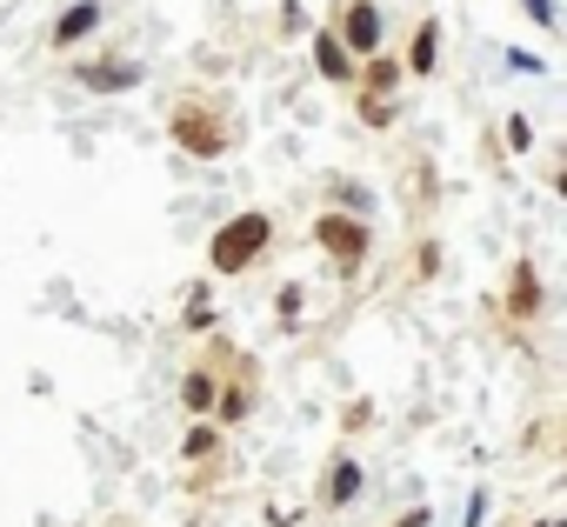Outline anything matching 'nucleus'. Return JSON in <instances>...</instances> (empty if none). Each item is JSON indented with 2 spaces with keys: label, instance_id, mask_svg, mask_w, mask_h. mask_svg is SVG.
Here are the masks:
<instances>
[{
  "label": "nucleus",
  "instance_id": "nucleus-1",
  "mask_svg": "<svg viewBox=\"0 0 567 527\" xmlns=\"http://www.w3.org/2000/svg\"><path fill=\"white\" fill-rule=\"evenodd\" d=\"M260 247H267V214H234L220 234H214V275H240L247 260H260Z\"/></svg>",
  "mask_w": 567,
  "mask_h": 527
},
{
  "label": "nucleus",
  "instance_id": "nucleus-2",
  "mask_svg": "<svg viewBox=\"0 0 567 527\" xmlns=\"http://www.w3.org/2000/svg\"><path fill=\"white\" fill-rule=\"evenodd\" d=\"M174 141H181L187 154H200V161L227 154V127H220V114H214V107H200V101L174 107Z\"/></svg>",
  "mask_w": 567,
  "mask_h": 527
},
{
  "label": "nucleus",
  "instance_id": "nucleus-3",
  "mask_svg": "<svg viewBox=\"0 0 567 527\" xmlns=\"http://www.w3.org/2000/svg\"><path fill=\"white\" fill-rule=\"evenodd\" d=\"M315 240L341 260V275H354V268H361V254H368V227H361V220H348V214H328V220L315 227Z\"/></svg>",
  "mask_w": 567,
  "mask_h": 527
},
{
  "label": "nucleus",
  "instance_id": "nucleus-4",
  "mask_svg": "<svg viewBox=\"0 0 567 527\" xmlns=\"http://www.w3.org/2000/svg\"><path fill=\"white\" fill-rule=\"evenodd\" d=\"M341 34L354 41V54H374V48H381V14L368 8V0H354V8H348V28H341ZM348 41H341V48H348Z\"/></svg>",
  "mask_w": 567,
  "mask_h": 527
},
{
  "label": "nucleus",
  "instance_id": "nucleus-5",
  "mask_svg": "<svg viewBox=\"0 0 567 527\" xmlns=\"http://www.w3.org/2000/svg\"><path fill=\"white\" fill-rule=\"evenodd\" d=\"M507 308L527 321V314H540V281H534V268L527 260H514V281H507Z\"/></svg>",
  "mask_w": 567,
  "mask_h": 527
},
{
  "label": "nucleus",
  "instance_id": "nucleus-6",
  "mask_svg": "<svg viewBox=\"0 0 567 527\" xmlns=\"http://www.w3.org/2000/svg\"><path fill=\"white\" fill-rule=\"evenodd\" d=\"M94 28H101V8H94V0H81V8H68V14L54 21V41H61V48H74V41H81V34H94Z\"/></svg>",
  "mask_w": 567,
  "mask_h": 527
},
{
  "label": "nucleus",
  "instance_id": "nucleus-7",
  "mask_svg": "<svg viewBox=\"0 0 567 527\" xmlns=\"http://www.w3.org/2000/svg\"><path fill=\"white\" fill-rule=\"evenodd\" d=\"M315 68H321L328 81H348V74H354V61H348V48H341L334 34H321V41H315Z\"/></svg>",
  "mask_w": 567,
  "mask_h": 527
},
{
  "label": "nucleus",
  "instance_id": "nucleus-8",
  "mask_svg": "<svg viewBox=\"0 0 567 527\" xmlns=\"http://www.w3.org/2000/svg\"><path fill=\"white\" fill-rule=\"evenodd\" d=\"M141 81V68H127V61H101V68H87V87H134Z\"/></svg>",
  "mask_w": 567,
  "mask_h": 527
},
{
  "label": "nucleus",
  "instance_id": "nucleus-9",
  "mask_svg": "<svg viewBox=\"0 0 567 527\" xmlns=\"http://www.w3.org/2000/svg\"><path fill=\"white\" fill-rule=\"evenodd\" d=\"M434 41H441V28L427 21V28L414 34V54H408V68H414V74H427V68H434Z\"/></svg>",
  "mask_w": 567,
  "mask_h": 527
},
{
  "label": "nucleus",
  "instance_id": "nucleus-10",
  "mask_svg": "<svg viewBox=\"0 0 567 527\" xmlns=\"http://www.w3.org/2000/svg\"><path fill=\"white\" fill-rule=\"evenodd\" d=\"M181 401H187V414H207V407H214V381H207V374H187Z\"/></svg>",
  "mask_w": 567,
  "mask_h": 527
},
{
  "label": "nucleus",
  "instance_id": "nucleus-11",
  "mask_svg": "<svg viewBox=\"0 0 567 527\" xmlns=\"http://www.w3.org/2000/svg\"><path fill=\"white\" fill-rule=\"evenodd\" d=\"M354 487H361V467H354V461H341V467H334V480H328V500L341 507V500H354Z\"/></svg>",
  "mask_w": 567,
  "mask_h": 527
},
{
  "label": "nucleus",
  "instance_id": "nucleus-12",
  "mask_svg": "<svg viewBox=\"0 0 567 527\" xmlns=\"http://www.w3.org/2000/svg\"><path fill=\"white\" fill-rule=\"evenodd\" d=\"M394 81H401V68H394V61H374V68H368V87H374V101H381Z\"/></svg>",
  "mask_w": 567,
  "mask_h": 527
},
{
  "label": "nucleus",
  "instance_id": "nucleus-13",
  "mask_svg": "<svg viewBox=\"0 0 567 527\" xmlns=\"http://www.w3.org/2000/svg\"><path fill=\"white\" fill-rule=\"evenodd\" d=\"M240 414H247V394H240V388H227V394H220V421H240Z\"/></svg>",
  "mask_w": 567,
  "mask_h": 527
},
{
  "label": "nucleus",
  "instance_id": "nucleus-14",
  "mask_svg": "<svg viewBox=\"0 0 567 527\" xmlns=\"http://www.w3.org/2000/svg\"><path fill=\"white\" fill-rule=\"evenodd\" d=\"M520 8H527V14H534L540 28H554V0H520Z\"/></svg>",
  "mask_w": 567,
  "mask_h": 527
},
{
  "label": "nucleus",
  "instance_id": "nucleus-15",
  "mask_svg": "<svg viewBox=\"0 0 567 527\" xmlns=\"http://www.w3.org/2000/svg\"><path fill=\"white\" fill-rule=\"evenodd\" d=\"M401 527H427V514H421V507H414V514H408V520H401Z\"/></svg>",
  "mask_w": 567,
  "mask_h": 527
}]
</instances>
